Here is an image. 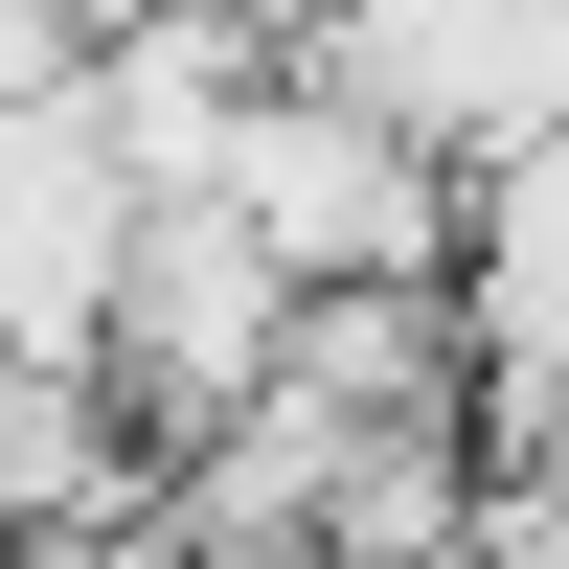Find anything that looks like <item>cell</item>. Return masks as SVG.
I'll use <instances>...</instances> for the list:
<instances>
[{
  "instance_id": "obj_1",
  "label": "cell",
  "mask_w": 569,
  "mask_h": 569,
  "mask_svg": "<svg viewBox=\"0 0 569 569\" xmlns=\"http://www.w3.org/2000/svg\"><path fill=\"white\" fill-rule=\"evenodd\" d=\"M206 206L251 228L297 297H319V273H456V160H433V137H388L365 91H319V69L251 91V137H228Z\"/></svg>"
},
{
  "instance_id": "obj_2",
  "label": "cell",
  "mask_w": 569,
  "mask_h": 569,
  "mask_svg": "<svg viewBox=\"0 0 569 569\" xmlns=\"http://www.w3.org/2000/svg\"><path fill=\"white\" fill-rule=\"evenodd\" d=\"M273 342H297V273H273L251 228L206 206V182L114 228V297H91V365H114V410H137L160 456H182V433H228V410L273 388Z\"/></svg>"
},
{
  "instance_id": "obj_3",
  "label": "cell",
  "mask_w": 569,
  "mask_h": 569,
  "mask_svg": "<svg viewBox=\"0 0 569 569\" xmlns=\"http://www.w3.org/2000/svg\"><path fill=\"white\" fill-rule=\"evenodd\" d=\"M297 69L365 91L388 137H433L456 182H501V160L569 137V0H365L342 46H297Z\"/></svg>"
},
{
  "instance_id": "obj_4",
  "label": "cell",
  "mask_w": 569,
  "mask_h": 569,
  "mask_svg": "<svg viewBox=\"0 0 569 569\" xmlns=\"http://www.w3.org/2000/svg\"><path fill=\"white\" fill-rule=\"evenodd\" d=\"M297 69V46L251 23V0H137V23H91V137H114L137 206H182V182H228V137H251V91Z\"/></svg>"
},
{
  "instance_id": "obj_5",
  "label": "cell",
  "mask_w": 569,
  "mask_h": 569,
  "mask_svg": "<svg viewBox=\"0 0 569 569\" xmlns=\"http://www.w3.org/2000/svg\"><path fill=\"white\" fill-rule=\"evenodd\" d=\"M456 342H479V433L569 410V137L501 182H456Z\"/></svg>"
},
{
  "instance_id": "obj_6",
  "label": "cell",
  "mask_w": 569,
  "mask_h": 569,
  "mask_svg": "<svg viewBox=\"0 0 569 569\" xmlns=\"http://www.w3.org/2000/svg\"><path fill=\"white\" fill-rule=\"evenodd\" d=\"M114 137H91V91H0V342H91V297H114Z\"/></svg>"
},
{
  "instance_id": "obj_7",
  "label": "cell",
  "mask_w": 569,
  "mask_h": 569,
  "mask_svg": "<svg viewBox=\"0 0 569 569\" xmlns=\"http://www.w3.org/2000/svg\"><path fill=\"white\" fill-rule=\"evenodd\" d=\"M137 501H160V433L114 410V365H91V342H0V547L137 525Z\"/></svg>"
},
{
  "instance_id": "obj_8",
  "label": "cell",
  "mask_w": 569,
  "mask_h": 569,
  "mask_svg": "<svg viewBox=\"0 0 569 569\" xmlns=\"http://www.w3.org/2000/svg\"><path fill=\"white\" fill-rule=\"evenodd\" d=\"M273 388H319L342 433H410V410H479V342H456V273H319Z\"/></svg>"
},
{
  "instance_id": "obj_9",
  "label": "cell",
  "mask_w": 569,
  "mask_h": 569,
  "mask_svg": "<svg viewBox=\"0 0 569 569\" xmlns=\"http://www.w3.org/2000/svg\"><path fill=\"white\" fill-rule=\"evenodd\" d=\"M0 569H206V547H182L160 501H137V525H46V547H0Z\"/></svg>"
},
{
  "instance_id": "obj_10",
  "label": "cell",
  "mask_w": 569,
  "mask_h": 569,
  "mask_svg": "<svg viewBox=\"0 0 569 569\" xmlns=\"http://www.w3.org/2000/svg\"><path fill=\"white\" fill-rule=\"evenodd\" d=\"M251 23H273V46H342V23H365V0H251Z\"/></svg>"
}]
</instances>
